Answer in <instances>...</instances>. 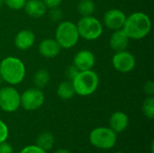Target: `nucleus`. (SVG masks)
Here are the masks:
<instances>
[{"label": "nucleus", "mask_w": 154, "mask_h": 153, "mask_svg": "<svg viewBox=\"0 0 154 153\" xmlns=\"http://www.w3.org/2000/svg\"><path fill=\"white\" fill-rule=\"evenodd\" d=\"M3 82V79H2V78L0 77V85H1V83Z\"/></svg>", "instance_id": "obj_33"}, {"label": "nucleus", "mask_w": 154, "mask_h": 153, "mask_svg": "<svg viewBox=\"0 0 154 153\" xmlns=\"http://www.w3.org/2000/svg\"><path fill=\"white\" fill-rule=\"evenodd\" d=\"M125 14L116 8H112L107 10L103 16V23L109 30L116 31L122 29L125 21Z\"/></svg>", "instance_id": "obj_10"}, {"label": "nucleus", "mask_w": 154, "mask_h": 153, "mask_svg": "<svg viewBox=\"0 0 154 153\" xmlns=\"http://www.w3.org/2000/svg\"><path fill=\"white\" fill-rule=\"evenodd\" d=\"M153 148H154L153 142H152V144H151V151H152V153H153Z\"/></svg>", "instance_id": "obj_31"}, {"label": "nucleus", "mask_w": 154, "mask_h": 153, "mask_svg": "<svg viewBox=\"0 0 154 153\" xmlns=\"http://www.w3.org/2000/svg\"><path fill=\"white\" fill-rule=\"evenodd\" d=\"M39 53L46 58V59H52L57 57L60 52V46L56 41L55 39H44L42 40L39 46H38Z\"/></svg>", "instance_id": "obj_13"}, {"label": "nucleus", "mask_w": 154, "mask_h": 153, "mask_svg": "<svg viewBox=\"0 0 154 153\" xmlns=\"http://www.w3.org/2000/svg\"><path fill=\"white\" fill-rule=\"evenodd\" d=\"M19 153H47V151L41 149L36 144H33V145H27V146L23 147L19 151Z\"/></svg>", "instance_id": "obj_24"}, {"label": "nucleus", "mask_w": 154, "mask_h": 153, "mask_svg": "<svg viewBox=\"0 0 154 153\" xmlns=\"http://www.w3.org/2000/svg\"><path fill=\"white\" fill-rule=\"evenodd\" d=\"M122 29L129 39L142 40L151 32L152 21L145 13L135 12L126 16Z\"/></svg>", "instance_id": "obj_1"}, {"label": "nucleus", "mask_w": 154, "mask_h": 153, "mask_svg": "<svg viewBox=\"0 0 154 153\" xmlns=\"http://www.w3.org/2000/svg\"><path fill=\"white\" fill-rule=\"evenodd\" d=\"M54 142H55V138L53 134L48 131L40 133L36 139V145L39 146L41 149L44 150L45 151H51L54 146Z\"/></svg>", "instance_id": "obj_18"}, {"label": "nucleus", "mask_w": 154, "mask_h": 153, "mask_svg": "<svg viewBox=\"0 0 154 153\" xmlns=\"http://www.w3.org/2000/svg\"><path fill=\"white\" fill-rule=\"evenodd\" d=\"M143 93L146 96H154V83L152 80H148L143 85Z\"/></svg>", "instance_id": "obj_27"}, {"label": "nucleus", "mask_w": 154, "mask_h": 153, "mask_svg": "<svg viewBox=\"0 0 154 153\" xmlns=\"http://www.w3.org/2000/svg\"><path fill=\"white\" fill-rule=\"evenodd\" d=\"M75 93L81 96H88L96 92L99 85L98 75L92 69L79 71L72 79Z\"/></svg>", "instance_id": "obj_3"}, {"label": "nucleus", "mask_w": 154, "mask_h": 153, "mask_svg": "<svg viewBox=\"0 0 154 153\" xmlns=\"http://www.w3.org/2000/svg\"><path fill=\"white\" fill-rule=\"evenodd\" d=\"M23 9L26 14L32 18H42L48 10L42 0H26Z\"/></svg>", "instance_id": "obj_16"}, {"label": "nucleus", "mask_w": 154, "mask_h": 153, "mask_svg": "<svg viewBox=\"0 0 154 153\" xmlns=\"http://www.w3.org/2000/svg\"><path fill=\"white\" fill-rule=\"evenodd\" d=\"M3 5H4V0H0V8L2 7Z\"/></svg>", "instance_id": "obj_32"}, {"label": "nucleus", "mask_w": 154, "mask_h": 153, "mask_svg": "<svg viewBox=\"0 0 154 153\" xmlns=\"http://www.w3.org/2000/svg\"><path fill=\"white\" fill-rule=\"evenodd\" d=\"M24 63L17 57L9 56L0 62V77L3 81L10 86H16L22 83L25 78Z\"/></svg>", "instance_id": "obj_2"}, {"label": "nucleus", "mask_w": 154, "mask_h": 153, "mask_svg": "<svg viewBox=\"0 0 154 153\" xmlns=\"http://www.w3.org/2000/svg\"><path fill=\"white\" fill-rule=\"evenodd\" d=\"M9 135V129L6 124L0 120V142H5Z\"/></svg>", "instance_id": "obj_25"}, {"label": "nucleus", "mask_w": 154, "mask_h": 153, "mask_svg": "<svg viewBox=\"0 0 154 153\" xmlns=\"http://www.w3.org/2000/svg\"><path fill=\"white\" fill-rule=\"evenodd\" d=\"M45 96L42 89L31 87L21 94V106L26 111H35L44 103Z\"/></svg>", "instance_id": "obj_8"}, {"label": "nucleus", "mask_w": 154, "mask_h": 153, "mask_svg": "<svg viewBox=\"0 0 154 153\" xmlns=\"http://www.w3.org/2000/svg\"><path fill=\"white\" fill-rule=\"evenodd\" d=\"M76 25L79 37L87 41L97 40L103 33V23L93 15L81 16Z\"/></svg>", "instance_id": "obj_6"}, {"label": "nucleus", "mask_w": 154, "mask_h": 153, "mask_svg": "<svg viewBox=\"0 0 154 153\" xmlns=\"http://www.w3.org/2000/svg\"><path fill=\"white\" fill-rule=\"evenodd\" d=\"M79 72V70L73 64H71L70 66H69V67L66 69V70H65V75H66L68 80L72 81V79L78 75Z\"/></svg>", "instance_id": "obj_26"}, {"label": "nucleus", "mask_w": 154, "mask_h": 153, "mask_svg": "<svg viewBox=\"0 0 154 153\" xmlns=\"http://www.w3.org/2000/svg\"><path fill=\"white\" fill-rule=\"evenodd\" d=\"M21 106V94L13 86L0 88V109L5 113H14Z\"/></svg>", "instance_id": "obj_7"}, {"label": "nucleus", "mask_w": 154, "mask_h": 153, "mask_svg": "<svg viewBox=\"0 0 154 153\" xmlns=\"http://www.w3.org/2000/svg\"><path fill=\"white\" fill-rule=\"evenodd\" d=\"M115 153H125V152H123V151H116Z\"/></svg>", "instance_id": "obj_34"}, {"label": "nucleus", "mask_w": 154, "mask_h": 153, "mask_svg": "<svg viewBox=\"0 0 154 153\" xmlns=\"http://www.w3.org/2000/svg\"><path fill=\"white\" fill-rule=\"evenodd\" d=\"M14 42L18 50H27L33 46L35 42V35L31 30H22L16 33Z\"/></svg>", "instance_id": "obj_12"}, {"label": "nucleus", "mask_w": 154, "mask_h": 153, "mask_svg": "<svg viewBox=\"0 0 154 153\" xmlns=\"http://www.w3.org/2000/svg\"><path fill=\"white\" fill-rule=\"evenodd\" d=\"M50 80H51L50 73L47 69H38L33 76V84L35 87L40 88V89H42L46 86H48V84L50 83Z\"/></svg>", "instance_id": "obj_19"}, {"label": "nucleus", "mask_w": 154, "mask_h": 153, "mask_svg": "<svg viewBox=\"0 0 154 153\" xmlns=\"http://www.w3.org/2000/svg\"><path fill=\"white\" fill-rule=\"evenodd\" d=\"M109 126L115 133H120L126 130L129 124V118L127 115L122 111L114 112L108 121Z\"/></svg>", "instance_id": "obj_15"}, {"label": "nucleus", "mask_w": 154, "mask_h": 153, "mask_svg": "<svg viewBox=\"0 0 154 153\" xmlns=\"http://www.w3.org/2000/svg\"><path fill=\"white\" fill-rule=\"evenodd\" d=\"M0 153H14V149L12 145L6 142L5 141L0 142Z\"/></svg>", "instance_id": "obj_28"}, {"label": "nucleus", "mask_w": 154, "mask_h": 153, "mask_svg": "<svg viewBox=\"0 0 154 153\" xmlns=\"http://www.w3.org/2000/svg\"><path fill=\"white\" fill-rule=\"evenodd\" d=\"M143 113L145 117L152 120L154 117V96H146L142 106Z\"/></svg>", "instance_id": "obj_21"}, {"label": "nucleus", "mask_w": 154, "mask_h": 153, "mask_svg": "<svg viewBox=\"0 0 154 153\" xmlns=\"http://www.w3.org/2000/svg\"><path fill=\"white\" fill-rule=\"evenodd\" d=\"M53 153H72L70 151L67 150V149H64V148H61V149H58L56 150Z\"/></svg>", "instance_id": "obj_30"}, {"label": "nucleus", "mask_w": 154, "mask_h": 153, "mask_svg": "<svg viewBox=\"0 0 154 153\" xmlns=\"http://www.w3.org/2000/svg\"><path fill=\"white\" fill-rule=\"evenodd\" d=\"M96 63V57L89 50H81L78 51L73 57V65L79 70L92 69Z\"/></svg>", "instance_id": "obj_11"}, {"label": "nucleus", "mask_w": 154, "mask_h": 153, "mask_svg": "<svg viewBox=\"0 0 154 153\" xmlns=\"http://www.w3.org/2000/svg\"><path fill=\"white\" fill-rule=\"evenodd\" d=\"M50 10L51 11L49 13V17L52 22H59L62 19L63 12L61 11V9H60L59 7H55V8H51Z\"/></svg>", "instance_id": "obj_23"}, {"label": "nucleus", "mask_w": 154, "mask_h": 153, "mask_svg": "<svg viewBox=\"0 0 154 153\" xmlns=\"http://www.w3.org/2000/svg\"><path fill=\"white\" fill-rule=\"evenodd\" d=\"M88 140L93 147L106 151L116 146L117 142V133L110 127L100 126L90 132Z\"/></svg>", "instance_id": "obj_5"}, {"label": "nucleus", "mask_w": 154, "mask_h": 153, "mask_svg": "<svg viewBox=\"0 0 154 153\" xmlns=\"http://www.w3.org/2000/svg\"><path fill=\"white\" fill-rule=\"evenodd\" d=\"M79 39L76 23L71 21L60 22L55 31V40L62 49L74 47Z\"/></svg>", "instance_id": "obj_4"}, {"label": "nucleus", "mask_w": 154, "mask_h": 153, "mask_svg": "<svg viewBox=\"0 0 154 153\" xmlns=\"http://www.w3.org/2000/svg\"><path fill=\"white\" fill-rule=\"evenodd\" d=\"M96 10V5L93 0H79L77 5V11L81 16L92 15Z\"/></svg>", "instance_id": "obj_20"}, {"label": "nucleus", "mask_w": 154, "mask_h": 153, "mask_svg": "<svg viewBox=\"0 0 154 153\" xmlns=\"http://www.w3.org/2000/svg\"><path fill=\"white\" fill-rule=\"evenodd\" d=\"M76 95L72 81L64 80L60 82L57 87V96L62 100H69Z\"/></svg>", "instance_id": "obj_17"}, {"label": "nucleus", "mask_w": 154, "mask_h": 153, "mask_svg": "<svg viewBox=\"0 0 154 153\" xmlns=\"http://www.w3.org/2000/svg\"><path fill=\"white\" fill-rule=\"evenodd\" d=\"M112 65L114 69L121 73L131 72L136 65L134 56L126 50L116 51L112 58Z\"/></svg>", "instance_id": "obj_9"}, {"label": "nucleus", "mask_w": 154, "mask_h": 153, "mask_svg": "<svg viewBox=\"0 0 154 153\" xmlns=\"http://www.w3.org/2000/svg\"><path fill=\"white\" fill-rule=\"evenodd\" d=\"M26 0H4V4L12 10H21L24 7Z\"/></svg>", "instance_id": "obj_22"}, {"label": "nucleus", "mask_w": 154, "mask_h": 153, "mask_svg": "<svg viewBox=\"0 0 154 153\" xmlns=\"http://www.w3.org/2000/svg\"><path fill=\"white\" fill-rule=\"evenodd\" d=\"M130 39L123 29L113 31L109 38V46L114 51H121L127 49Z\"/></svg>", "instance_id": "obj_14"}, {"label": "nucleus", "mask_w": 154, "mask_h": 153, "mask_svg": "<svg viewBox=\"0 0 154 153\" xmlns=\"http://www.w3.org/2000/svg\"><path fill=\"white\" fill-rule=\"evenodd\" d=\"M48 9L59 7L63 0H42Z\"/></svg>", "instance_id": "obj_29"}]
</instances>
